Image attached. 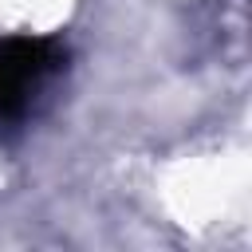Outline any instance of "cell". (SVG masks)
Segmentation results:
<instances>
[{"label":"cell","instance_id":"1","mask_svg":"<svg viewBox=\"0 0 252 252\" xmlns=\"http://www.w3.org/2000/svg\"><path fill=\"white\" fill-rule=\"evenodd\" d=\"M63 71L67 47L59 39H0V126H24Z\"/></svg>","mask_w":252,"mask_h":252}]
</instances>
